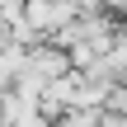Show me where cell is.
<instances>
[{"label": "cell", "instance_id": "1", "mask_svg": "<svg viewBox=\"0 0 127 127\" xmlns=\"http://www.w3.org/2000/svg\"><path fill=\"white\" fill-rule=\"evenodd\" d=\"M28 19H33L38 28L61 24V19H71V0H28Z\"/></svg>", "mask_w": 127, "mask_h": 127}, {"label": "cell", "instance_id": "2", "mask_svg": "<svg viewBox=\"0 0 127 127\" xmlns=\"http://www.w3.org/2000/svg\"><path fill=\"white\" fill-rule=\"evenodd\" d=\"M19 127H42V123H38V118H28V123H24V118H19Z\"/></svg>", "mask_w": 127, "mask_h": 127}]
</instances>
